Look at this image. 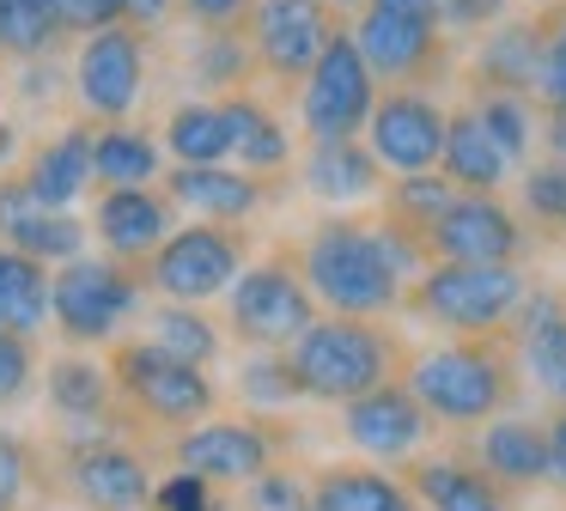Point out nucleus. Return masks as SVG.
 <instances>
[{
	"label": "nucleus",
	"mask_w": 566,
	"mask_h": 511,
	"mask_svg": "<svg viewBox=\"0 0 566 511\" xmlns=\"http://www.w3.org/2000/svg\"><path fill=\"white\" fill-rule=\"evenodd\" d=\"M286 353H293L305 401H329V408H347V401L371 396L378 384H396L415 359L384 316H329V311Z\"/></svg>",
	"instance_id": "3"
},
{
	"label": "nucleus",
	"mask_w": 566,
	"mask_h": 511,
	"mask_svg": "<svg viewBox=\"0 0 566 511\" xmlns=\"http://www.w3.org/2000/svg\"><path fill=\"white\" fill-rule=\"evenodd\" d=\"M298 274L329 316H390L402 311L408 286L432 268L415 231L384 213H317L293 238Z\"/></svg>",
	"instance_id": "1"
},
{
	"label": "nucleus",
	"mask_w": 566,
	"mask_h": 511,
	"mask_svg": "<svg viewBox=\"0 0 566 511\" xmlns=\"http://www.w3.org/2000/svg\"><path fill=\"white\" fill-rule=\"evenodd\" d=\"M50 505H62L50 445L0 420V511H50Z\"/></svg>",
	"instance_id": "34"
},
{
	"label": "nucleus",
	"mask_w": 566,
	"mask_h": 511,
	"mask_svg": "<svg viewBox=\"0 0 566 511\" xmlns=\"http://www.w3.org/2000/svg\"><path fill=\"white\" fill-rule=\"evenodd\" d=\"M62 24L67 36H92V31H111V24H128V0H62Z\"/></svg>",
	"instance_id": "45"
},
{
	"label": "nucleus",
	"mask_w": 566,
	"mask_h": 511,
	"mask_svg": "<svg viewBox=\"0 0 566 511\" xmlns=\"http://www.w3.org/2000/svg\"><path fill=\"white\" fill-rule=\"evenodd\" d=\"M323 7H335V12H342V19H354V12H366L371 0H323Z\"/></svg>",
	"instance_id": "52"
},
{
	"label": "nucleus",
	"mask_w": 566,
	"mask_h": 511,
	"mask_svg": "<svg viewBox=\"0 0 566 511\" xmlns=\"http://www.w3.org/2000/svg\"><path fill=\"white\" fill-rule=\"evenodd\" d=\"M86 226H92V250L116 255L128 268H147L165 250L184 213L171 207V195L153 182V189H98L86 201Z\"/></svg>",
	"instance_id": "20"
},
{
	"label": "nucleus",
	"mask_w": 566,
	"mask_h": 511,
	"mask_svg": "<svg viewBox=\"0 0 566 511\" xmlns=\"http://www.w3.org/2000/svg\"><path fill=\"white\" fill-rule=\"evenodd\" d=\"M439 170L463 195H505L517 182L512 153L493 140V128L481 122V109L469 104V97H463V104H451V134H444V165Z\"/></svg>",
	"instance_id": "29"
},
{
	"label": "nucleus",
	"mask_w": 566,
	"mask_h": 511,
	"mask_svg": "<svg viewBox=\"0 0 566 511\" xmlns=\"http://www.w3.org/2000/svg\"><path fill=\"white\" fill-rule=\"evenodd\" d=\"M165 457L177 474H196L208 487H250L286 457L281 414H213L189 432L165 438Z\"/></svg>",
	"instance_id": "10"
},
{
	"label": "nucleus",
	"mask_w": 566,
	"mask_h": 511,
	"mask_svg": "<svg viewBox=\"0 0 566 511\" xmlns=\"http://www.w3.org/2000/svg\"><path fill=\"white\" fill-rule=\"evenodd\" d=\"M0 243H13V250L38 255L43 268H62V262H74V255L92 250V226H86V213H80V207H43V201H31L13 226L0 231Z\"/></svg>",
	"instance_id": "36"
},
{
	"label": "nucleus",
	"mask_w": 566,
	"mask_h": 511,
	"mask_svg": "<svg viewBox=\"0 0 566 511\" xmlns=\"http://www.w3.org/2000/svg\"><path fill=\"white\" fill-rule=\"evenodd\" d=\"M232 396L244 401V414H286L293 401H305L293 353H238Z\"/></svg>",
	"instance_id": "39"
},
{
	"label": "nucleus",
	"mask_w": 566,
	"mask_h": 511,
	"mask_svg": "<svg viewBox=\"0 0 566 511\" xmlns=\"http://www.w3.org/2000/svg\"><path fill=\"white\" fill-rule=\"evenodd\" d=\"M512 353H517V372L524 384L536 389L542 401L566 408V292L560 286H530L524 311L512 316Z\"/></svg>",
	"instance_id": "25"
},
{
	"label": "nucleus",
	"mask_w": 566,
	"mask_h": 511,
	"mask_svg": "<svg viewBox=\"0 0 566 511\" xmlns=\"http://www.w3.org/2000/svg\"><path fill=\"white\" fill-rule=\"evenodd\" d=\"M43 341L31 335H13V328H0V420L19 414L31 396H43Z\"/></svg>",
	"instance_id": "42"
},
{
	"label": "nucleus",
	"mask_w": 566,
	"mask_h": 511,
	"mask_svg": "<svg viewBox=\"0 0 566 511\" xmlns=\"http://www.w3.org/2000/svg\"><path fill=\"white\" fill-rule=\"evenodd\" d=\"M104 359H111V377H116V396H123L128 420L147 438L189 432V426L213 420L226 401V389L213 384L208 365L177 359V353H165L147 335H123L116 347H104Z\"/></svg>",
	"instance_id": "4"
},
{
	"label": "nucleus",
	"mask_w": 566,
	"mask_h": 511,
	"mask_svg": "<svg viewBox=\"0 0 566 511\" xmlns=\"http://www.w3.org/2000/svg\"><path fill=\"white\" fill-rule=\"evenodd\" d=\"M402 377L420 396L427 420L444 432H481L488 420L512 414L517 389H524L512 335H451L439 347L415 353Z\"/></svg>",
	"instance_id": "2"
},
{
	"label": "nucleus",
	"mask_w": 566,
	"mask_h": 511,
	"mask_svg": "<svg viewBox=\"0 0 566 511\" xmlns=\"http://www.w3.org/2000/svg\"><path fill=\"white\" fill-rule=\"evenodd\" d=\"M548 445H554V487L566 493V408L548 414Z\"/></svg>",
	"instance_id": "50"
},
{
	"label": "nucleus",
	"mask_w": 566,
	"mask_h": 511,
	"mask_svg": "<svg viewBox=\"0 0 566 511\" xmlns=\"http://www.w3.org/2000/svg\"><path fill=\"white\" fill-rule=\"evenodd\" d=\"M128 24L147 36H171L177 24H184V7L177 0H128Z\"/></svg>",
	"instance_id": "46"
},
{
	"label": "nucleus",
	"mask_w": 566,
	"mask_h": 511,
	"mask_svg": "<svg viewBox=\"0 0 566 511\" xmlns=\"http://www.w3.org/2000/svg\"><path fill=\"white\" fill-rule=\"evenodd\" d=\"M153 292L147 274L104 250H86L74 262H62L50 274V335L62 347H116L123 335H135V323L147 316Z\"/></svg>",
	"instance_id": "5"
},
{
	"label": "nucleus",
	"mask_w": 566,
	"mask_h": 511,
	"mask_svg": "<svg viewBox=\"0 0 566 511\" xmlns=\"http://www.w3.org/2000/svg\"><path fill=\"white\" fill-rule=\"evenodd\" d=\"M159 43L135 24H111V31H92L74 43L67 61V92L74 109L92 122H135L140 104L153 97V67H159Z\"/></svg>",
	"instance_id": "9"
},
{
	"label": "nucleus",
	"mask_w": 566,
	"mask_h": 511,
	"mask_svg": "<svg viewBox=\"0 0 566 511\" xmlns=\"http://www.w3.org/2000/svg\"><path fill=\"white\" fill-rule=\"evenodd\" d=\"M530 286L524 262H432L408 286L402 311L439 335H505L524 311Z\"/></svg>",
	"instance_id": "7"
},
{
	"label": "nucleus",
	"mask_w": 566,
	"mask_h": 511,
	"mask_svg": "<svg viewBox=\"0 0 566 511\" xmlns=\"http://www.w3.org/2000/svg\"><path fill=\"white\" fill-rule=\"evenodd\" d=\"M371 7H390V12H432V0H371Z\"/></svg>",
	"instance_id": "51"
},
{
	"label": "nucleus",
	"mask_w": 566,
	"mask_h": 511,
	"mask_svg": "<svg viewBox=\"0 0 566 511\" xmlns=\"http://www.w3.org/2000/svg\"><path fill=\"white\" fill-rule=\"evenodd\" d=\"M159 140L171 165H232V116L220 97H177L159 116Z\"/></svg>",
	"instance_id": "31"
},
{
	"label": "nucleus",
	"mask_w": 566,
	"mask_h": 511,
	"mask_svg": "<svg viewBox=\"0 0 566 511\" xmlns=\"http://www.w3.org/2000/svg\"><path fill=\"white\" fill-rule=\"evenodd\" d=\"M256 262V231H232V226H208V219H184L165 238V250L153 255L147 274L153 299L171 304H213L238 286V274Z\"/></svg>",
	"instance_id": "11"
},
{
	"label": "nucleus",
	"mask_w": 566,
	"mask_h": 511,
	"mask_svg": "<svg viewBox=\"0 0 566 511\" xmlns=\"http://www.w3.org/2000/svg\"><path fill=\"white\" fill-rule=\"evenodd\" d=\"M427 432H432V420H427V408H420V396L408 389V377L378 384L371 396H359L342 408V438L371 462H396V469H402L408 457H420Z\"/></svg>",
	"instance_id": "23"
},
{
	"label": "nucleus",
	"mask_w": 566,
	"mask_h": 511,
	"mask_svg": "<svg viewBox=\"0 0 566 511\" xmlns=\"http://www.w3.org/2000/svg\"><path fill=\"white\" fill-rule=\"evenodd\" d=\"M342 12L323 7V0H256L244 19L250 49H256L262 67V92L281 104V97H298V85L311 80V67L323 61L329 36L342 31Z\"/></svg>",
	"instance_id": "13"
},
{
	"label": "nucleus",
	"mask_w": 566,
	"mask_h": 511,
	"mask_svg": "<svg viewBox=\"0 0 566 511\" xmlns=\"http://www.w3.org/2000/svg\"><path fill=\"white\" fill-rule=\"evenodd\" d=\"M25 122L13 116V109H0V177H7V170H19V158H25Z\"/></svg>",
	"instance_id": "48"
},
{
	"label": "nucleus",
	"mask_w": 566,
	"mask_h": 511,
	"mask_svg": "<svg viewBox=\"0 0 566 511\" xmlns=\"http://www.w3.org/2000/svg\"><path fill=\"white\" fill-rule=\"evenodd\" d=\"M536 158H566V109H542V153Z\"/></svg>",
	"instance_id": "49"
},
{
	"label": "nucleus",
	"mask_w": 566,
	"mask_h": 511,
	"mask_svg": "<svg viewBox=\"0 0 566 511\" xmlns=\"http://www.w3.org/2000/svg\"><path fill=\"white\" fill-rule=\"evenodd\" d=\"M548 49H554V7L536 12H512L500 19L488 36L469 43V92H524L536 97V80L548 67Z\"/></svg>",
	"instance_id": "18"
},
{
	"label": "nucleus",
	"mask_w": 566,
	"mask_h": 511,
	"mask_svg": "<svg viewBox=\"0 0 566 511\" xmlns=\"http://www.w3.org/2000/svg\"><path fill=\"white\" fill-rule=\"evenodd\" d=\"M347 24H354V43H359V55L371 61L378 85H432V80H444V67H451L457 43L439 31L432 12L366 7V12H354Z\"/></svg>",
	"instance_id": "16"
},
{
	"label": "nucleus",
	"mask_w": 566,
	"mask_h": 511,
	"mask_svg": "<svg viewBox=\"0 0 566 511\" xmlns=\"http://www.w3.org/2000/svg\"><path fill=\"white\" fill-rule=\"evenodd\" d=\"M311 511H420V499L390 469L323 462V469H311Z\"/></svg>",
	"instance_id": "30"
},
{
	"label": "nucleus",
	"mask_w": 566,
	"mask_h": 511,
	"mask_svg": "<svg viewBox=\"0 0 566 511\" xmlns=\"http://www.w3.org/2000/svg\"><path fill=\"white\" fill-rule=\"evenodd\" d=\"M512 12H517V0H432V19H439V31L451 43H475V36H488Z\"/></svg>",
	"instance_id": "43"
},
{
	"label": "nucleus",
	"mask_w": 566,
	"mask_h": 511,
	"mask_svg": "<svg viewBox=\"0 0 566 511\" xmlns=\"http://www.w3.org/2000/svg\"><path fill=\"white\" fill-rule=\"evenodd\" d=\"M517 213H524V226L560 238L566 231V158H530L517 170Z\"/></svg>",
	"instance_id": "41"
},
{
	"label": "nucleus",
	"mask_w": 566,
	"mask_h": 511,
	"mask_svg": "<svg viewBox=\"0 0 566 511\" xmlns=\"http://www.w3.org/2000/svg\"><path fill=\"white\" fill-rule=\"evenodd\" d=\"M184 24H244L256 0H177Z\"/></svg>",
	"instance_id": "47"
},
{
	"label": "nucleus",
	"mask_w": 566,
	"mask_h": 511,
	"mask_svg": "<svg viewBox=\"0 0 566 511\" xmlns=\"http://www.w3.org/2000/svg\"><path fill=\"white\" fill-rule=\"evenodd\" d=\"M444 134H451V104L432 85H384L378 109L366 122V146L390 177H420L444 165Z\"/></svg>",
	"instance_id": "15"
},
{
	"label": "nucleus",
	"mask_w": 566,
	"mask_h": 511,
	"mask_svg": "<svg viewBox=\"0 0 566 511\" xmlns=\"http://www.w3.org/2000/svg\"><path fill=\"white\" fill-rule=\"evenodd\" d=\"M159 189L171 195V207H177L184 219H208V226L256 231V219H269L293 182L250 177V170H238V165H171Z\"/></svg>",
	"instance_id": "17"
},
{
	"label": "nucleus",
	"mask_w": 566,
	"mask_h": 511,
	"mask_svg": "<svg viewBox=\"0 0 566 511\" xmlns=\"http://www.w3.org/2000/svg\"><path fill=\"white\" fill-rule=\"evenodd\" d=\"M171 158H165L159 128L147 122H98V189H153L165 182Z\"/></svg>",
	"instance_id": "32"
},
{
	"label": "nucleus",
	"mask_w": 566,
	"mask_h": 511,
	"mask_svg": "<svg viewBox=\"0 0 566 511\" xmlns=\"http://www.w3.org/2000/svg\"><path fill=\"white\" fill-rule=\"evenodd\" d=\"M226 116H232V165L250 170V177H274V182H293L298 170V128L281 116L269 92H232L220 97Z\"/></svg>",
	"instance_id": "28"
},
{
	"label": "nucleus",
	"mask_w": 566,
	"mask_h": 511,
	"mask_svg": "<svg viewBox=\"0 0 566 511\" xmlns=\"http://www.w3.org/2000/svg\"><path fill=\"white\" fill-rule=\"evenodd\" d=\"M530 226L505 195H457L427 231L432 262H524Z\"/></svg>",
	"instance_id": "19"
},
{
	"label": "nucleus",
	"mask_w": 566,
	"mask_h": 511,
	"mask_svg": "<svg viewBox=\"0 0 566 511\" xmlns=\"http://www.w3.org/2000/svg\"><path fill=\"white\" fill-rule=\"evenodd\" d=\"M55 499L74 511H153L159 505V474L140 432L104 438H50Z\"/></svg>",
	"instance_id": "8"
},
{
	"label": "nucleus",
	"mask_w": 566,
	"mask_h": 511,
	"mask_svg": "<svg viewBox=\"0 0 566 511\" xmlns=\"http://www.w3.org/2000/svg\"><path fill=\"white\" fill-rule=\"evenodd\" d=\"M177 73H184L189 97H232V92H256L262 67L250 49L244 24H177Z\"/></svg>",
	"instance_id": "24"
},
{
	"label": "nucleus",
	"mask_w": 566,
	"mask_h": 511,
	"mask_svg": "<svg viewBox=\"0 0 566 511\" xmlns=\"http://www.w3.org/2000/svg\"><path fill=\"white\" fill-rule=\"evenodd\" d=\"M378 97H384L378 73L359 55L354 24H342V31L329 36V49H323V61L311 67V80L298 85V97H293L298 140H359L371 109H378Z\"/></svg>",
	"instance_id": "12"
},
{
	"label": "nucleus",
	"mask_w": 566,
	"mask_h": 511,
	"mask_svg": "<svg viewBox=\"0 0 566 511\" xmlns=\"http://www.w3.org/2000/svg\"><path fill=\"white\" fill-rule=\"evenodd\" d=\"M396 474L420 499V511H517V493L493 481L469 450H432V457L420 450Z\"/></svg>",
	"instance_id": "26"
},
{
	"label": "nucleus",
	"mask_w": 566,
	"mask_h": 511,
	"mask_svg": "<svg viewBox=\"0 0 566 511\" xmlns=\"http://www.w3.org/2000/svg\"><path fill=\"white\" fill-rule=\"evenodd\" d=\"M62 43H74L62 24V0H0V55H7V67L50 61L62 55Z\"/></svg>",
	"instance_id": "37"
},
{
	"label": "nucleus",
	"mask_w": 566,
	"mask_h": 511,
	"mask_svg": "<svg viewBox=\"0 0 566 511\" xmlns=\"http://www.w3.org/2000/svg\"><path fill=\"white\" fill-rule=\"evenodd\" d=\"M317 316H323V304L305 286V274H298L293 238H274L238 274V286L220 299V323L238 353H286Z\"/></svg>",
	"instance_id": "6"
},
{
	"label": "nucleus",
	"mask_w": 566,
	"mask_h": 511,
	"mask_svg": "<svg viewBox=\"0 0 566 511\" xmlns=\"http://www.w3.org/2000/svg\"><path fill=\"white\" fill-rule=\"evenodd\" d=\"M457 182L444 177V170H420V177H390V189H384V201H378V213L390 219V226H402V231H415L420 243H427V231L444 219V207L457 201Z\"/></svg>",
	"instance_id": "38"
},
{
	"label": "nucleus",
	"mask_w": 566,
	"mask_h": 511,
	"mask_svg": "<svg viewBox=\"0 0 566 511\" xmlns=\"http://www.w3.org/2000/svg\"><path fill=\"white\" fill-rule=\"evenodd\" d=\"M0 85H7V55H0Z\"/></svg>",
	"instance_id": "53"
},
{
	"label": "nucleus",
	"mask_w": 566,
	"mask_h": 511,
	"mask_svg": "<svg viewBox=\"0 0 566 511\" xmlns=\"http://www.w3.org/2000/svg\"><path fill=\"white\" fill-rule=\"evenodd\" d=\"M293 182L323 207V213H359V207L384 201L390 170L378 165V153L366 146V134H359V140H305Z\"/></svg>",
	"instance_id": "22"
},
{
	"label": "nucleus",
	"mask_w": 566,
	"mask_h": 511,
	"mask_svg": "<svg viewBox=\"0 0 566 511\" xmlns=\"http://www.w3.org/2000/svg\"><path fill=\"white\" fill-rule=\"evenodd\" d=\"M43 408L55 420V438H104V432H140L128 420L123 396H116V377H111V359L86 347H62L50 353L43 365ZM147 438V432H140ZM153 445V438H147Z\"/></svg>",
	"instance_id": "14"
},
{
	"label": "nucleus",
	"mask_w": 566,
	"mask_h": 511,
	"mask_svg": "<svg viewBox=\"0 0 566 511\" xmlns=\"http://www.w3.org/2000/svg\"><path fill=\"white\" fill-rule=\"evenodd\" d=\"M469 104L481 109V122L493 128V140L512 153V165L524 170L542 153V104L524 92H469Z\"/></svg>",
	"instance_id": "40"
},
{
	"label": "nucleus",
	"mask_w": 566,
	"mask_h": 511,
	"mask_svg": "<svg viewBox=\"0 0 566 511\" xmlns=\"http://www.w3.org/2000/svg\"><path fill=\"white\" fill-rule=\"evenodd\" d=\"M469 457L493 474L512 493H536V487H554V445H548V420L536 414H500L481 432H469Z\"/></svg>",
	"instance_id": "27"
},
{
	"label": "nucleus",
	"mask_w": 566,
	"mask_h": 511,
	"mask_svg": "<svg viewBox=\"0 0 566 511\" xmlns=\"http://www.w3.org/2000/svg\"><path fill=\"white\" fill-rule=\"evenodd\" d=\"M19 177L43 207H80L98 195V122L67 116L62 128H43L19 158Z\"/></svg>",
	"instance_id": "21"
},
{
	"label": "nucleus",
	"mask_w": 566,
	"mask_h": 511,
	"mask_svg": "<svg viewBox=\"0 0 566 511\" xmlns=\"http://www.w3.org/2000/svg\"><path fill=\"white\" fill-rule=\"evenodd\" d=\"M140 335L159 341L165 353H177V359H189V365H208V372L226 359V347H232L226 323L208 311V304H171V299H153L147 304Z\"/></svg>",
	"instance_id": "33"
},
{
	"label": "nucleus",
	"mask_w": 566,
	"mask_h": 511,
	"mask_svg": "<svg viewBox=\"0 0 566 511\" xmlns=\"http://www.w3.org/2000/svg\"><path fill=\"white\" fill-rule=\"evenodd\" d=\"M250 493V511H311V474H298V469H269L262 481H250L244 487Z\"/></svg>",
	"instance_id": "44"
},
{
	"label": "nucleus",
	"mask_w": 566,
	"mask_h": 511,
	"mask_svg": "<svg viewBox=\"0 0 566 511\" xmlns=\"http://www.w3.org/2000/svg\"><path fill=\"white\" fill-rule=\"evenodd\" d=\"M50 274L55 268H43L38 255L0 243V328L31 341L50 335Z\"/></svg>",
	"instance_id": "35"
}]
</instances>
